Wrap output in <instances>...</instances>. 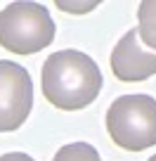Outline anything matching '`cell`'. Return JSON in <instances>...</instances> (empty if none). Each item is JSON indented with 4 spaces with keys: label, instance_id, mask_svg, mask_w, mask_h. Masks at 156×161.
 Returning a JSON list of instances; mask_svg holds the SVG:
<instances>
[{
    "label": "cell",
    "instance_id": "obj_7",
    "mask_svg": "<svg viewBox=\"0 0 156 161\" xmlns=\"http://www.w3.org/2000/svg\"><path fill=\"white\" fill-rule=\"evenodd\" d=\"M52 161H102V159H100V152L92 145H88V142H71V145L62 147Z\"/></svg>",
    "mask_w": 156,
    "mask_h": 161
},
{
    "label": "cell",
    "instance_id": "obj_5",
    "mask_svg": "<svg viewBox=\"0 0 156 161\" xmlns=\"http://www.w3.org/2000/svg\"><path fill=\"white\" fill-rule=\"evenodd\" d=\"M111 71L123 83L144 80L156 74V50H149L142 43L137 29H130L116 43L111 52Z\"/></svg>",
    "mask_w": 156,
    "mask_h": 161
},
{
    "label": "cell",
    "instance_id": "obj_8",
    "mask_svg": "<svg viewBox=\"0 0 156 161\" xmlns=\"http://www.w3.org/2000/svg\"><path fill=\"white\" fill-rule=\"evenodd\" d=\"M102 0H55V5L66 14H88L95 7H100Z\"/></svg>",
    "mask_w": 156,
    "mask_h": 161
},
{
    "label": "cell",
    "instance_id": "obj_1",
    "mask_svg": "<svg viewBox=\"0 0 156 161\" xmlns=\"http://www.w3.org/2000/svg\"><path fill=\"white\" fill-rule=\"evenodd\" d=\"M43 97L62 111L92 104L102 90V71L92 57L78 50H59L43 64Z\"/></svg>",
    "mask_w": 156,
    "mask_h": 161
},
{
    "label": "cell",
    "instance_id": "obj_2",
    "mask_svg": "<svg viewBox=\"0 0 156 161\" xmlns=\"http://www.w3.org/2000/svg\"><path fill=\"white\" fill-rule=\"evenodd\" d=\"M55 21L47 7L17 0L0 12V45L12 55H35L55 40Z\"/></svg>",
    "mask_w": 156,
    "mask_h": 161
},
{
    "label": "cell",
    "instance_id": "obj_4",
    "mask_svg": "<svg viewBox=\"0 0 156 161\" xmlns=\"http://www.w3.org/2000/svg\"><path fill=\"white\" fill-rule=\"evenodd\" d=\"M33 107V83L21 64L0 59V133L24 126Z\"/></svg>",
    "mask_w": 156,
    "mask_h": 161
},
{
    "label": "cell",
    "instance_id": "obj_6",
    "mask_svg": "<svg viewBox=\"0 0 156 161\" xmlns=\"http://www.w3.org/2000/svg\"><path fill=\"white\" fill-rule=\"evenodd\" d=\"M137 19H140V38L149 50H156V0H142L140 10H137Z\"/></svg>",
    "mask_w": 156,
    "mask_h": 161
},
{
    "label": "cell",
    "instance_id": "obj_9",
    "mask_svg": "<svg viewBox=\"0 0 156 161\" xmlns=\"http://www.w3.org/2000/svg\"><path fill=\"white\" fill-rule=\"evenodd\" d=\"M0 161H33V159L29 154H24V152H10V154L0 156Z\"/></svg>",
    "mask_w": 156,
    "mask_h": 161
},
{
    "label": "cell",
    "instance_id": "obj_3",
    "mask_svg": "<svg viewBox=\"0 0 156 161\" xmlns=\"http://www.w3.org/2000/svg\"><path fill=\"white\" fill-rule=\"evenodd\" d=\"M106 130L126 152H144L156 145V100L151 95H121L106 111Z\"/></svg>",
    "mask_w": 156,
    "mask_h": 161
},
{
    "label": "cell",
    "instance_id": "obj_10",
    "mask_svg": "<svg viewBox=\"0 0 156 161\" xmlns=\"http://www.w3.org/2000/svg\"><path fill=\"white\" fill-rule=\"evenodd\" d=\"M149 161H156V154H154V156H151V159H149Z\"/></svg>",
    "mask_w": 156,
    "mask_h": 161
}]
</instances>
